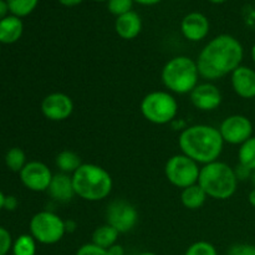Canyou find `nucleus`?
Instances as JSON below:
<instances>
[{
  "mask_svg": "<svg viewBox=\"0 0 255 255\" xmlns=\"http://www.w3.org/2000/svg\"><path fill=\"white\" fill-rule=\"evenodd\" d=\"M244 49L237 37L221 34L213 37L197 57L199 76L208 81L223 79L242 65Z\"/></svg>",
  "mask_w": 255,
  "mask_h": 255,
  "instance_id": "nucleus-1",
  "label": "nucleus"
},
{
  "mask_svg": "<svg viewBox=\"0 0 255 255\" xmlns=\"http://www.w3.org/2000/svg\"><path fill=\"white\" fill-rule=\"evenodd\" d=\"M181 152L198 164L218 161L223 152L224 141L217 127L211 125H193L184 127L178 138Z\"/></svg>",
  "mask_w": 255,
  "mask_h": 255,
  "instance_id": "nucleus-2",
  "label": "nucleus"
},
{
  "mask_svg": "<svg viewBox=\"0 0 255 255\" xmlns=\"http://www.w3.org/2000/svg\"><path fill=\"white\" fill-rule=\"evenodd\" d=\"M72 183L76 196L87 202L104 201L114 188L111 174L95 163H82L72 174Z\"/></svg>",
  "mask_w": 255,
  "mask_h": 255,
  "instance_id": "nucleus-3",
  "label": "nucleus"
},
{
  "mask_svg": "<svg viewBox=\"0 0 255 255\" xmlns=\"http://www.w3.org/2000/svg\"><path fill=\"white\" fill-rule=\"evenodd\" d=\"M198 184L209 198L227 201L237 192L238 179L233 167L227 164L226 162L214 161L202 167Z\"/></svg>",
  "mask_w": 255,
  "mask_h": 255,
  "instance_id": "nucleus-4",
  "label": "nucleus"
},
{
  "mask_svg": "<svg viewBox=\"0 0 255 255\" xmlns=\"http://www.w3.org/2000/svg\"><path fill=\"white\" fill-rule=\"evenodd\" d=\"M161 79L169 92L177 95L191 94L199 80L196 60L186 55L172 57L164 64Z\"/></svg>",
  "mask_w": 255,
  "mask_h": 255,
  "instance_id": "nucleus-5",
  "label": "nucleus"
},
{
  "mask_svg": "<svg viewBox=\"0 0 255 255\" xmlns=\"http://www.w3.org/2000/svg\"><path fill=\"white\" fill-rule=\"evenodd\" d=\"M139 110L147 121L162 126L176 120L178 102L169 91H152L142 99Z\"/></svg>",
  "mask_w": 255,
  "mask_h": 255,
  "instance_id": "nucleus-6",
  "label": "nucleus"
},
{
  "mask_svg": "<svg viewBox=\"0 0 255 255\" xmlns=\"http://www.w3.org/2000/svg\"><path fill=\"white\" fill-rule=\"evenodd\" d=\"M30 234L40 244L52 246L64 238L66 234V224L60 216L54 212L41 211L34 214L29 223Z\"/></svg>",
  "mask_w": 255,
  "mask_h": 255,
  "instance_id": "nucleus-7",
  "label": "nucleus"
},
{
  "mask_svg": "<svg viewBox=\"0 0 255 255\" xmlns=\"http://www.w3.org/2000/svg\"><path fill=\"white\" fill-rule=\"evenodd\" d=\"M199 172H201L199 164L183 153L172 156L164 166L167 181L172 186L181 189L198 183Z\"/></svg>",
  "mask_w": 255,
  "mask_h": 255,
  "instance_id": "nucleus-8",
  "label": "nucleus"
},
{
  "mask_svg": "<svg viewBox=\"0 0 255 255\" xmlns=\"http://www.w3.org/2000/svg\"><path fill=\"white\" fill-rule=\"evenodd\" d=\"M107 224L114 227L120 234L128 233L138 222V212L131 202L116 199L109 204L106 211Z\"/></svg>",
  "mask_w": 255,
  "mask_h": 255,
  "instance_id": "nucleus-9",
  "label": "nucleus"
},
{
  "mask_svg": "<svg viewBox=\"0 0 255 255\" xmlns=\"http://www.w3.org/2000/svg\"><path fill=\"white\" fill-rule=\"evenodd\" d=\"M224 143L241 146L253 137V124L244 115H232L224 119L219 126Z\"/></svg>",
  "mask_w": 255,
  "mask_h": 255,
  "instance_id": "nucleus-10",
  "label": "nucleus"
},
{
  "mask_svg": "<svg viewBox=\"0 0 255 255\" xmlns=\"http://www.w3.org/2000/svg\"><path fill=\"white\" fill-rule=\"evenodd\" d=\"M22 186L31 192H46L52 179V172L39 161L27 162L19 173Z\"/></svg>",
  "mask_w": 255,
  "mask_h": 255,
  "instance_id": "nucleus-11",
  "label": "nucleus"
},
{
  "mask_svg": "<svg viewBox=\"0 0 255 255\" xmlns=\"http://www.w3.org/2000/svg\"><path fill=\"white\" fill-rule=\"evenodd\" d=\"M74 109L72 99L64 92H52L41 101V114L49 121H65L71 116Z\"/></svg>",
  "mask_w": 255,
  "mask_h": 255,
  "instance_id": "nucleus-12",
  "label": "nucleus"
},
{
  "mask_svg": "<svg viewBox=\"0 0 255 255\" xmlns=\"http://www.w3.org/2000/svg\"><path fill=\"white\" fill-rule=\"evenodd\" d=\"M191 102L197 110L204 112L214 111L221 106L223 96L218 87L212 82L198 84L189 94Z\"/></svg>",
  "mask_w": 255,
  "mask_h": 255,
  "instance_id": "nucleus-13",
  "label": "nucleus"
},
{
  "mask_svg": "<svg viewBox=\"0 0 255 255\" xmlns=\"http://www.w3.org/2000/svg\"><path fill=\"white\" fill-rule=\"evenodd\" d=\"M209 20L204 14L193 11L187 14L181 21V31L184 39L198 42L206 39L209 34Z\"/></svg>",
  "mask_w": 255,
  "mask_h": 255,
  "instance_id": "nucleus-14",
  "label": "nucleus"
},
{
  "mask_svg": "<svg viewBox=\"0 0 255 255\" xmlns=\"http://www.w3.org/2000/svg\"><path fill=\"white\" fill-rule=\"evenodd\" d=\"M233 91L246 100L255 99V70L241 65L231 74Z\"/></svg>",
  "mask_w": 255,
  "mask_h": 255,
  "instance_id": "nucleus-15",
  "label": "nucleus"
},
{
  "mask_svg": "<svg viewBox=\"0 0 255 255\" xmlns=\"http://www.w3.org/2000/svg\"><path fill=\"white\" fill-rule=\"evenodd\" d=\"M46 192L54 201L61 202V203L70 202L76 196L74 183H72V176L62 173V172L54 174Z\"/></svg>",
  "mask_w": 255,
  "mask_h": 255,
  "instance_id": "nucleus-16",
  "label": "nucleus"
},
{
  "mask_svg": "<svg viewBox=\"0 0 255 255\" xmlns=\"http://www.w3.org/2000/svg\"><path fill=\"white\" fill-rule=\"evenodd\" d=\"M115 30L117 35L124 40H133L141 34L142 31V19L136 11H129L121 16L116 17L115 21Z\"/></svg>",
  "mask_w": 255,
  "mask_h": 255,
  "instance_id": "nucleus-17",
  "label": "nucleus"
},
{
  "mask_svg": "<svg viewBox=\"0 0 255 255\" xmlns=\"http://www.w3.org/2000/svg\"><path fill=\"white\" fill-rule=\"evenodd\" d=\"M24 32V24L21 17L7 15L0 20V44L11 45L19 41Z\"/></svg>",
  "mask_w": 255,
  "mask_h": 255,
  "instance_id": "nucleus-18",
  "label": "nucleus"
},
{
  "mask_svg": "<svg viewBox=\"0 0 255 255\" xmlns=\"http://www.w3.org/2000/svg\"><path fill=\"white\" fill-rule=\"evenodd\" d=\"M207 198H208V196H207L206 192L203 191V188L198 183L182 189V204H183L184 208L191 209V211H196V209L202 208L204 206V203H206Z\"/></svg>",
  "mask_w": 255,
  "mask_h": 255,
  "instance_id": "nucleus-19",
  "label": "nucleus"
},
{
  "mask_svg": "<svg viewBox=\"0 0 255 255\" xmlns=\"http://www.w3.org/2000/svg\"><path fill=\"white\" fill-rule=\"evenodd\" d=\"M55 164L60 169V172L72 176L81 167L82 161L81 157L76 152L65 149L57 154L56 158H55Z\"/></svg>",
  "mask_w": 255,
  "mask_h": 255,
  "instance_id": "nucleus-20",
  "label": "nucleus"
},
{
  "mask_svg": "<svg viewBox=\"0 0 255 255\" xmlns=\"http://www.w3.org/2000/svg\"><path fill=\"white\" fill-rule=\"evenodd\" d=\"M120 233L111 227L110 224H104L96 228L92 233V242L91 243L96 244V246L101 247L104 249H109L114 244H116L117 239H119Z\"/></svg>",
  "mask_w": 255,
  "mask_h": 255,
  "instance_id": "nucleus-21",
  "label": "nucleus"
},
{
  "mask_svg": "<svg viewBox=\"0 0 255 255\" xmlns=\"http://www.w3.org/2000/svg\"><path fill=\"white\" fill-rule=\"evenodd\" d=\"M36 243L31 234H21L12 243V255H35Z\"/></svg>",
  "mask_w": 255,
  "mask_h": 255,
  "instance_id": "nucleus-22",
  "label": "nucleus"
},
{
  "mask_svg": "<svg viewBox=\"0 0 255 255\" xmlns=\"http://www.w3.org/2000/svg\"><path fill=\"white\" fill-rule=\"evenodd\" d=\"M5 164L7 168L15 173H20L21 169L26 166V154L20 147H12L5 154Z\"/></svg>",
  "mask_w": 255,
  "mask_h": 255,
  "instance_id": "nucleus-23",
  "label": "nucleus"
},
{
  "mask_svg": "<svg viewBox=\"0 0 255 255\" xmlns=\"http://www.w3.org/2000/svg\"><path fill=\"white\" fill-rule=\"evenodd\" d=\"M239 163L246 166L247 168L254 171L255 169V136L251 137L248 141L242 143L238 149Z\"/></svg>",
  "mask_w": 255,
  "mask_h": 255,
  "instance_id": "nucleus-24",
  "label": "nucleus"
},
{
  "mask_svg": "<svg viewBox=\"0 0 255 255\" xmlns=\"http://www.w3.org/2000/svg\"><path fill=\"white\" fill-rule=\"evenodd\" d=\"M11 15L25 17L36 9L39 0H6Z\"/></svg>",
  "mask_w": 255,
  "mask_h": 255,
  "instance_id": "nucleus-25",
  "label": "nucleus"
},
{
  "mask_svg": "<svg viewBox=\"0 0 255 255\" xmlns=\"http://www.w3.org/2000/svg\"><path fill=\"white\" fill-rule=\"evenodd\" d=\"M184 255H218V252L209 242L199 241L189 246Z\"/></svg>",
  "mask_w": 255,
  "mask_h": 255,
  "instance_id": "nucleus-26",
  "label": "nucleus"
},
{
  "mask_svg": "<svg viewBox=\"0 0 255 255\" xmlns=\"http://www.w3.org/2000/svg\"><path fill=\"white\" fill-rule=\"evenodd\" d=\"M133 0H107V9L116 17L132 11Z\"/></svg>",
  "mask_w": 255,
  "mask_h": 255,
  "instance_id": "nucleus-27",
  "label": "nucleus"
},
{
  "mask_svg": "<svg viewBox=\"0 0 255 255\" xmlns=\"http://www.w3.org/2000/svg\"><path fill=\"white\" fill-rule=\"evenodd\" d=\"M12 238L6 228L0 226V255H6L12 248Z\"/></svg>",
  "mask_w": 255,
  "mask_h": 255,
  "instance_id": "nucleus-28",
  "label": "nucleus"
},
{
  "mask_svg": "<svg viewBox=\"0 0 255 255\" xmlns=\"http://www.w3.org/2000/svg\"><path fill=\"white\" fill-rule=\"evenodd\" d=\"M76 255H109L107 249L101 248L94 243H87L77 249Z\"/></svg>",
  "mask_w": 255,
  "mask_h": 255,
  "instance_id": "nucleus-29",
  "label": "nucleus"
},
{
  "mask_svg": "<svg viewBox=\"0 0 255 255\" xmlns=\"http://www.w3.org/2000/svg\"><path fill=\"white\" fill-rule=\"evenodd\" d=\"M227 255H255V246L253 244H236L231 247Z\"/></svg>",
  "mask_w": 255,
  "mask_h": 255,
  "instance_id": "nucleus-30",
  "label": "nucleus"
},
{
  "mask_svg": "<svg viewBox=\"0 0 255 255\" xmlns=\"http://www.w3.org/2000/svg\"><path fill=\"white\" fill-rule=\"evenodd\" d=\"M252 172H253L252 169L247 168L246 166H243V164H241V163L237 164V167L234 168V173H236V177H237V179H238V182L251 179Z\"/></svg>",
  "mask_w": 255,
  "mask_h": 255,
  "instance_id": "nucleus-31",
  "label": "nucleus"
},
{
  "mask_svg": "<svg viewBox=\"0 0 255 255\" xmlns=\"http://www.w3.org/2000/svg\"><path fill=\"white\" fill-rule=\"evenodd\" d=\"M19 206V202H17L16 197L15 196H5V201H4V209L5 211L12 212L17 208Z\"/></svg>",
  "mask_w": 255,
  "mask_h": 255,
  "instance_id": "nucleus-32",
  "label": "nucleus"
},
{
  "mask_svg": "<svg viewBox=\"0 0 255 255\" xmlns=\"http://www.w3.org/2000/svg\"><path fill=\"white\" fill-rule=\"evenodd\" d=\"M107 253H109V255H125V249L124 247L116 243L107 249Z\"/></svg>",
  "mask_w": 255,
  "mask_h": 255,
  "instance_id": "nucleus-33",
  "label": "nucleus"
},
{
  "mask_svg": "<svg viewBox=\"0 0 255 255\" xmlns=\"http://www.w3.org/2000/svg\"><path fill=\"white\" fill-rule=\"evenodd\" d=\"M9 12L10 10H9V6H7L6 0H0V20L6 17Z\"/></svg>",
  "mask_w": 255,
  "mask_h": 255,
  "instance_id": "nucleus-34",
  "label": "nucleus"
},
{
  "mask_svg": "<svg viewBox=\"0 0 255 255\" xmlns=\"http://www.w3.org/2000/svg\"><path fill=\"white\" fill-rule=\"evenodd\" d=\"M82 1H84V0H59L60 4L64 5V6H67V7L77 6V5L81 4Z\"/></svg>",
  "mask_w": 255,
  "mask_h": 255,
  "instance_id": "nucleus-35",
  "label": "nucleus"
},
{
  "mask_svg": "<svg viewBox=\"0 0 255 255\" xmlns=\"http://www.w3.org/2000/svg\"><path fill=\"white\" fill-rule=\"evenodd\" d=\"M134 2H138V4L144 5V6H152V5L158 4L161 0H133Z\"/></svg>",
  "mask_w": 255,
  "mask_h": 255,
  "instance_id": "nucleus-36",
  "label": "nucleus"
},
{
  "mask_svg": "<svg viewBox=\"0 0 255 255\" xmlns=\"http://www.w3.org/2000/svg\"><path fill=\"white\" fill-rule=\"evenodd\" d=\"M248 202H249V204H251L252 207H254V208H255V188H253L251 192H249Z\"/></svg>",
  "mask_w": 255,
  "mask_h": 255,
  "instance_id": "nucleus-37",
  "label": "nucleus"
},
{
  "mask_svg": "<svg viewBox=\"0 0 255 255\" xmlns=\"http://www.w3.org/2000/svg\"><path fill=\"white\" fill-rule=\"evenodd\" d=\"M65 224H66V233L67 232H69V233H71V232H74L75 228H76V223L72 221L65 222Z\"/></svg>",
  "mask_w": 255,
  "mask_h": 255,
  "instance_id": "nucleus-38",
  "label": "nucleus"
},
{
  "mask_svg": "<svg viewBox=\"0 0 255 255\" xmlns=\"http://www.w3.org/2000/svg\"><path fill=\"white\" fill-rule=\"evenodd\" d=\"M4 201H5V194L0 191V212L4 209Z\"/></svg>",
  "mask_w": 255,
  "mask_h": 255,
  "instance_id": "nucleus-39",
  "label": "nucleus"
},
{
  "mask_svg": "<svg viewBox=\"0 0 255 255\" xmlns=\"http://www.w3.org/2000/svg\"><path fill=\"white\" fill-rule=\"evenodd\" d=\"M251 56H252V60H253V62L255 64V44L253 45V47H252L251 50Z\"/></svg>",
  "mask_w": 255,
  "mask_h": 255,
  "instance_id": "nucleus-40",
  "label": "nucleus"
},
{
  "mask_svg": "<svg viewBox=\"0 0 255 255\" xmlns=\"http://www.w3.org/2000/svg\"><path fill=\"white\" fill-rule=\"evenodd\" d=\"M209 2H213V4H223L227 0H208Z\"/></svg>",
  "mask_w": 255,
  "mask_h": 255,
  "instance_id": "nucleus-41",
  "label": "nucleus"
},
{
  "mask_svg": "<svg viewBox=\"0 0 255 255\" xmlns=\"http://www.w3.org/2000/svg\"><path fill=\"white\" fill-rule=\"evenodd\" d=\"M251 181L252 183H253V186L255 187V169L253 172H252V177H251Z\"/></svg>",
  "mask_w": 255,
  "mask_h": 255,
  "instance_id": "nucleus-42",
  "label": "nucleus"
},
{
  "mask_svg": "<svg viewBox=\"0 0 255 255\" xmlns=\"http://www.w3.org/2000/svg\"><path fill=\"white\" fill-rule=\"evenodd\" d=\"M139 255H157V254L151 253V252H144V253H141Z\"/></svg>",
  "mask_w": 255,
  "mask_h": 255,
  "instance_id": "nucleus-43",
  "label": "nucleus"
},
{
  "mask_svg": "<svg viewBox=\"0 0 255 255\" xmlns=\"http://www.w3.org/2000/svg\"><path fill=\"white\" fill-rule=\"evenodd\" d=\"M94 1H107V0H94Z\"/></svg>",
  "mask_w": 255,
  "mask_h": 255,
  "instance_id": "nucleus-44",
  "label": "nucleus"
},
{
  "mask_svg": "<svg viewBox=\"0 0 255 255\" xmlns=\"http://www.w3.org/2000/svg\"><path fill=\"white\" fill-rule=\"evenodd\" d=\"M0 51H1V44H0Z\"/></svg>",
  "mask_w": 255,
  "mask_h": 255,
  "instance_id": "nucleus-45",
  "label": "nucleus"
}]
</instances>
